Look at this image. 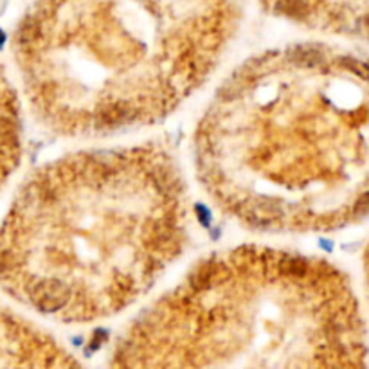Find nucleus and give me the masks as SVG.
<instances>
[{"instance_id":"nucleus-1","label":"nucleus","mask_w":369,"mask_h":369,"mask_svg":"<svg viewBox=\"0 0 369 369\" xmlns=\"http://www.w3.org/2000/svg\"><path fill=\"white\" fill-rule=\"evenodd\" d=\"M191 227L167 146L65 153L27 175L0 220V290L56 323L108 319L182 258Z\"/></svg>"},{"instance_id":"nucleus-5","label":"nucleus","mask_w":369,"mask_h":369,"mask_svg":"<svg viewBox=\"0 0 369 369\" xmlns=\"http://www.w3.org/2000/svg\"><path fill=\"white\" fill-rule=\"evenodd\" d=\"M80 360L49 331L0 303V368H76Z\"/></svg>"},{"instance_id":"nucleus-4","label":"nucleus","mask_w":369,"mask_h":369,"mask_svg":"<svg viewBox=\"0 0 369 369\" xmlns=\"http://www.w3.org/2000/svg\"><path fill=\"white\" fill-rule=\"evenodd\" d=\"M346 306L330 266L238 245L194 263L115 337L114 368H308L346 355Z\"/></svg>"},{"instance_id":"nucleus-3","label":"nucleus","mask_w":369,"mask_h":369,"mask_svg":"<svg viewBox=\"0 0 369 369\" xmlns=\"http://www.w3.org/2000/svg\"><path fill=\"white\" fill-rule=\"evenodd\" d=\"M343 54L289 43L232 71L198 119L193 164L207 198L245 229L292 234L324 227L341 170L337 139L368 108L343 98Z\"/></svg>"},{"instance_id":"nucleus-2","label":"nucleus","mask_w":369,"mask_h":369,"mask_svg":"<svg viewBox=\"0 0 369 369\" xmlns=\"http://www.w3.org/2000/svg\"><path fill=\"white\" fill-rule=\"evenodd\" d=\"M241 0H36L11 53L36 123L67 139L162 121L237 40Z\"/></svg>"},{"instance_id":"nucleus-7","label":"nucleus","mask_w":369,"mask_h":369,"mask_svg":"<svg viewBox=\"0 0 369 369\" xmlns=\"http://www.w3.org/2000/svg\"><path fill=\"white\" fill-rule=\"evenodd\" d=\"M353 29L357 31L358 35L364 36V38L369 40V13H368V15L360 16V19L357 20V24H355Z\"/></svg>"},{"instance_id":"nucleus-6","label":"nucleus","mask_w":369,"mask_h":369,"mask_svg":"<svg viewBox=\"0 0 369 369\" xmlns=\"http://www.w3.org/2000/svg\"><path fill=\"white\" fill-rule=\"evenodd\" d=\"M22 150L24 126L19 92L0 61V193L16 172Z\"/></svg>"}]
</instances>
